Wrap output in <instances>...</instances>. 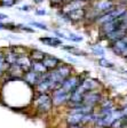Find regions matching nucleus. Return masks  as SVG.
Wrapping results in <instances>:
<instances>
[{
    "mask_svg": "<svg viewBox=\"0 0 127 128\" xmlns=\"http://www.w3.org/2000/svg\"><path fill=\"white\" fill-rule=\"evenodd\" d=\"M31 105L33 106L36 113L39 116L50 114L55 109L50 93H35Z\"/></svg>",
    "mask_w": 127,
    "mask_h": 128,
    "instance_id": "f257e3e1",
    "label": "nucleus"
},
{
    "mask_svg": "<svg viewBox=\"0 0 127 128\" xmlns=\"http://www.w3.org/2000/svg\"><path fill=\"white\" fill-rule=\"evenodd\" d=\"M88 72H81V73H73L72 76H70V77H68L65 80H64L63 82H62L61 87L63 88L65 92H68V93L71 94L72 92H74L76 89H77L78 87H79L80 85H81L82 80L85 79V78L87 77Z\"/></svg>",
    "mask_w": 127,
    "mask_h": 128,
    "instance_id": "f03ea898",
    "label": "nucleus"
},
{
    "mask_svg": "<svg viewBox=\"0 0 127 128\" xmlns=\"http://www.w3.org/2000/svg\"><path fill=\"white\" fill-rule=\"evenodd\" d=\"M104 94H105L104 93V89H96V90L87 92V93L84 95V97H82V104L86 105V106L96 109V108L100 105Z\"/></svg>",
    "mask_w": 127,
    "mask_h": 128,
    "instance_id": "7ed1b4c3",
    "label": "nucleus"
},
{
    "mask_svg": "<svg viewBox=\"0 0 127 128\" xmlns=\"http://www.w3.org/2000/svg\"><path fill=\"white\" fill-rule=\"evenodd\" d=\"M52 95V100H53L54 106L60 109V108H66L70 101V95L71 94L65 92L62 87L57 88L55 90H53L50 93Z\"/></svg>",
    "mask_w": 127,
    "mask_h": 128,
    "instance_id": "20e7f679",
    "label": "nucleus"
},
{
    "mask_svg": "<svg viewBox=\"0 0 127 128\" xmlns=\"http://www.w3.org/2000/svg\"><path fill=\"white\" fill-rule=\"evenodd\" d=\"M108 48L116 56H119V57L127 60V36L119 40H116L113 42L109 44Z\"/></svg>",
    "mask_w": 127,
    "mask_h": 128,
    "instance_id": "39448f33",
    "label": "nucleus"
},
{
    "mask_svg": "<svg viewBox=\"0 0 127 128\" xmlns=\"http://www.w3.org/2000/svg\"><path fill=\"white\" fill-rule=\"evenodd\" d=\"M80 86H81L82 89H84L86 93H87V92H89V90L104 89L102 81H101L100 79H97V78L90 77V76H87V77L85 78V79L82 80V82H81V85H80Z\"/></svg>",
    "mask_w": 127,
    "mask_h": 128,
    "instance_id": "423d86ee",
    "label": "nucleus"
},
{
    "mask_svg": "<svg viewBox=\"0 0 127 128\" xmlns=\"http://www.w3.org/2000/svg\"><path fill=\"white\" fill-rule=\"evenodd\" d=\"M41 77H42V76L38 74L37 72H35L33 70H29V71L24 72L22 80H23L25 84H28L30 87H32L33 89H35V87L38 85V82L40 81Z\"/></svg>",
    "mask_w": 127,
    "mask_h": 128,
    "instance_id": "0eeeda50",
    "label": "nucleus"
},
{
    "mask_svg": "<svg viewBox=\"0 0 127 128\" xmlns=\"http://www.w3.org/2000/svg\"><path fill=\"white\" fill-rule=\"evenodd\" d=\"M41 62L48 71H52V70L56 69L60 64L63 63V61H62L61 58H58L57 56L52 55V54H48V53L46 54V56L44 57V60H42Z\"/></svg>",
    "mask_w": 127,
    "mask_h": 128,
    "instance_id": "6e6552de",
    "label": "nucleus"
},
{
    "mask_svg": "<svg viewBox=\"0 0 127 128\" xmlns=\"http://www.w3.org/2000/svg\"><path fill=\"white\" fill-rule=\"evenodd\" d=\"M39 41L42 44V45L47 46V47H52V48H57V47H61L63 45V41L62 39L57 37H52V36H46V37H40L39 38Z\"/></svg>",
    "mask_w": 127,
    "mask_h": 128,
    "instance_id": "1a4fd4ad",
    "label": "nucleus"
},
{
    "mask_svg": "<svg viewBox=\"0 0 127 128\" xmlns=\"http://www.w3.org/2000/svg\"><path fill=\"white\" fill-rule=\"evenodd\" d=\"M61 49L66 53L71 54L73 56H82V57H87L88 56V53L87 52L82 50L80 48H78L77 46H72V45H62L61 46Z\"/></svg>",
    "mask_w": 127,
    "mask_h": 128,
    "instance_id": "9d476101",
    "label": "nucleus"
},
{
    "mask_svg": "<svg viewBox=\"0 0 127 128\" xmlns=\"http://www.w3.org/2000/svg\"><path fill=\"white\" fill-rule=\"evenodd\" d=\"M16 64H17L24 72H27V71H29V70H31V68H32V60L30 58L29 54H27V55H21L17 57Z\"/></svg>",
    "mask_w": 127,
    "mask_h": 128,
    "instance_id": "9b49d317",
    "label": "nucleus"
},
{
    "mask_svg": "<svg viewBox=\"0 0 127 128\" xmlns=\"http://www.w3.org/2000/svg\"><path fill=\"white\" fill-rule=\"evenodd\" d=\"M46 54L47 53H45L41 49H38V48H30L29 50V56L32 60V62H41L46 56Z\"/></svg>",
    "mask_w": 127,
    "mask_h": 128,
    "instance_id": "f8f14e48",
    "label": "nucleus"
},
{
    "mask_svg": "<svg viewBox=\"0 0 127 128\" xmlns=\"http://www.w3.org/2000/svg\"><path fill=\"white\" fill-rule=\"evenodd\" d=\"M3 53H4V57H5V61H6V63L8 64V66H9V65H13V64H16V61H17V57H19V56L16 55L11 48L8 47V48H6V49H4Z\"/></svg>",
    "mask_w": 127,
    "mask_h": 128,
    "instance_id": "ddd939ff",
    "label": "nucleus"
},
{
    "mask_svg": "<svg viewBox=\"0 0 127 128\" xmlns=\"http://www.w3.org/2000/svg\"><path fill=\"white\" fill-rule=\"evenodd\" d=\"M89 49H90V53L94 56H96L97 58H100V57H105V48L101 45L100 42L90 45Z\"/></svg>",
    "mask_w": 127,
    "mask_h": 128,
    "instance_id": "4468645a",
    "label": "nucleus"
},
{
    "mask_svg": "<svg viewBox=\"0 0 127 128\" xmlns=\"http://www.w3.org/2000/svg\"><path fill=\"white\" fill-rule=\"evenodd\" d=\"M31 70H33V71L37 72L38 74H40V76H44L48 72V70L46 69V66L42 64V62H32Z\"/></svg>",
    "mask_w": 127,
    "mask_h": 128,
    "instance_id": "2eb2a0df",
    "label": "nucleus"
},
{
    "mask_svg": "<svg viewBox=\"0 0 127 128\" xmlns=\"http://www.w3.org/2000/svg\"><path fill=\"white\" fill-rule=\"evenodd\" d=\"M97 64H98V66L103 68V69H113L114 68L113 62L109 61L105 57H100V58H97Z\"/></svg>",
    "mask_w": 127,
    "mask_h": 128,
    "instance_id": "dca6fc26",
    "label": "nucleus"
},
{
    "mask_svg": "<svg viewBox=\"0 0 127 128\" xmlns=\"http://www.w3.org/2000/svg\"><path fill=\"white\" fill-rule=\"evenodd\" d=\"M7 68H8V64L6 63V61H5L4 53L3 52H0V78L5 77V73H6V71H7Z\"/></svg>",
    "mask_w": 127,
    "mask_h": 128,
    "instance_id": "f3484780",
    "label": "nucleus"
},
{
    "mask_svg": "<svg viewBox=\"0 0 127 128\" xmlns=\"http://www.w3.org/2000/svg\"><path fill=\"white\" fill-rule=\"evenodd\" d=\"M68 40L72 41L74 44H79L84 40V37L80 34H77V33H72V32H68Z\"/></svg>",
    "mask_w": 127,
    "mask_h": 128,
    "instance_id": "a211bd4d",
    "label": "nucleus"
},
{
    "mask_svg": "<svg viewBox=\"0 0 127 128\" xmlns=\"http://www.w3.org/2000/svg\"><path fill=\"white\" fill-rule=\"evenodd\" d=\"M69 1L71 0H49V4L52 7H55V8H60L61 9L65 4H68Z\"/></svg>",
    "mask_w": 127,
    "mask_h": 128,
    "instance_id": "6ab92c4d",
    "label": "nucleus"
},
{
    "mask_svg": "<svg viewBox=\"0 0 127 128\" xmlns=\"http://www.w3.org/2000/svg\"><path fill=\"white\" fill-rule=\"evenodd\" d=\"M30 26L32 28H36V29H40V30H44V31H48V26L46 25L45 23H41V22H37V21H31L29 23Z\"/></svg>",
    "mask_w": 127,
    "mask_h": 128,
    "instance_id": "aec40b11",
    "label": "nucleus"
},
{
    "mask_svg": "<svg viewBox=\"0 0 127 128\" xmlns=\"http://www.w3.org/2000/svg\"><path fill=\"white\" fill-rule=\"evenodd\" d=\"M16 26H17V30H20V31H23V32H28V33H35V32H36V30L33 29L32 26H30V25L17 24Z\"/></svg>",
    "mask_w": 127,
    "mask_h": 128,
    "instance_id": "412c9836",
    "label": "nucleus"
},
{
    "mask_svg": "<svg viewBox=\"0 0 127 128\" xmlns=\"http://www.w3.org/2000/svg\"><path fill=\"white\" fill-rule=\"evenodd\" d=\"M54 34H55V37L60 38V39H66L68 40V33L64 31H61V30H54Z\"/></svg>",
    "mask_w": 127,
    "mask_h": 128,
    "instance_id": "4be33fe9",
    "label": "nucleus"
},
{
    "mask_svg": "<svg viewBox=\"0 0 127 128\" xmlns=\"http://www.w3.org/2000/svg\"><path fill=\"white\" fill-rule=\"evenodd\" d=\"M17 0H0V5L4 7H12L16 4Z\"/></svg>",
    "mask_w": 127,
    "mask_h": 128,
    "instance_id": "5701e85b",
    "label": "nucleus"
},
{
    "mask_svg": "<svg viewBox=\"0 0 127 128\" xmlns=\"http://www.w3.org/2000/svg\"><path fill=\"white\" fill-rule=\"evenodd\" d=\"M36 15L37 16H45L47 15V10L46 9H42V8H40V9H36Z\"/></svg>",
    "mask_w": 127,
    "mask_h": 128,
    "instance_id": "b1692460",
    "label": "nucleus"
},
{
    "mask_svg": "<svg viewBox=\"0 0 127 128\" xmlns=\"http://www.w3.org/2000/svg\"><path fill=\"white\" fill-rule=\"evenodd\" d=\"M20 10L21 12H30L31 10V6L30 5H24L22 7H20Z\"/></svg>",
    "mask_w": 127,
    "mask_h": 128,
    "instance_id": "393cba45",
    "label": "nucleus"
},
{
    "mask_svg": "<svg viewBox=\"0 0 127 128\" xmlns=\"http://www.w3.org/2000/svg\"><path fill=\"white\" fill-rule=\"evenodd\" d=\"M121 106H127V94L121 97Z\"/></svg>",
    "mask_w": 127,
    "mask_h": 128,
    "instance_id": "a878e982",
    "label": "nucleus"
},
{
    "mask_svg": "<svg viewBox=\"0 0 127 128\" xmlns=\"http://www.w3.org/2000/svg\"><path fill=\"white\" fill-rule=\"evenodd\" d=\"M6 18H8V15H6V14H3V13H0V22L5 21Z\"/></svg>",
    "mask_w": 127,
    "mask_h": 128,
    "instance_id": "bb28decb",
    "label": "nucleus"
},
{
    "mask_svg": "<svg viewBox=\"0 0 127 128\" xmlns=\"http://www.w3.org/2000/svg\"><path fill=\"white\" fill-rule=\"evenodd\" d=\"M68 61H69V63H70V64L77 63V60H76V58H72V57H68Z\"/></svg>",
    "mask_w": 127,
    "mask_h": 128,
    "instance_id": "cd10ccee",
    "label": "nucleus"
},
{
    "mask_svg": "<svg viewBox=\"0 0 127 128\" xmlns=\"http://www.w3.org/2000/svg\"><path fill=\"white\" fill-rule=\"evenodd\" d=\"M45 1V0H33V2L36 4V5H40V4H42Z\"/></svg>",
    "mask_w": 127,
    "mask_h": 128,
    "instance_id": "c85d7f7f",
    "label": "nucleus"
},
{
    "mask_svg": "<svg viewBox=\"0 0 127 128\" xmlns=\"http://www.w3.org/2000/svg\"><path fill=\"white\" fill-rule=\"evenodd\" d=\"M82 1H85V2H88V4H89L90 1H94V0H82Z\"/></svg>",
    "mask_w": 127,
    "mask_h": 128,
    "instance_id": "c756f323",
    "label": "nucleus"
},
{
    "mask_svg": "<svg viewBox=\"0 0 127 128\" xmlns=\"http://www.w3.org/2000/svg\"><path fill=\"white\" fill-rule=\"evenodd\" d=\"M126 81H127V80H126Z\"/></svg>",
    "mask_w": 127,
    "mask_h": 128,
    "instance_id": "7c9ffc66",
    "label": "nucleus"
},
{
    "mask_svg": "<svg viewBox=\"0 0 127 128\" xmlns=\"http://www.w3.org/2000/svg\"><path fill=\"white\" fill-rule=\"evenodd\" d=\"M126 121H127V120H126Z\"/></svg>",
    "mask_w": 127,
    "mask_h": 128,
    "instance_id": "2f4dec72",
    "label": "nucleus"
},
{
    "mask_svg": "<svg viewBox=\"0 0 127 128\" xmlns=\"http://www.w3.org/2000/svg\"><path fill=\"white\" fill-rule=\"evenodd\" d=\"M126 61H127V60H126Z\"/></svg>",
    "mask_w": 127,
    "mask_h": 128,
    "instance_id": "473e14b6",
    "label": "nucleus"
}]
</instances>
